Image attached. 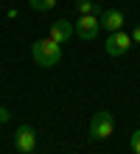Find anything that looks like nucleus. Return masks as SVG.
<instances>
[{
    "label": "nucleus",
    "mask_w": 140,
    "mask_h": 154,
    "mask_svg": "<svg viewBox=\"0 0 140 154\" xmlns=\"http://www.w3.org/2000/svg\"><path fill=\"white\" fill-rule=\"evenodd\" d=\"M31 56H34V62L39 67H53V65H59V59H62V45L53 42L51 37L48 39H36L31 45Z\"/></svg>",
    "instance_id": "f257e3e1"
},
{
    "label": "nucleus",
    "mask_w": 140,
    "mask_h": 154,
    "mask_svg": "<svg viewBox=\"0 0 140 154\" xmlns=\"http://www.w3.org/2000/svg\"><path fill=\"white\" fill-rule=\"evenodd\" d=\"M115 132V118H112V112H95L92 115V121H90V134L95 140H107L109 134Z\"/></svg>",
    "instance_id": "f03ea898"
},
{
    "label": "nucleus",
    "mask_w": 140,
    "mask_h": 154,
    "mask_svg": "<svg viewBox=\"0 0 140 154\" xmlns=\"http://www.w3.org/2000/svg\"><path fill=\"white\" fill-rule=\"evenodd\" d=\"M101 31V20L95 14H81L79 23H76V37L79 39H95Z\"/></svg>",
    "instance_id": "7ed1b4c3"
},
{
    "label": "nucleus",
    "mask_w": 140,
    "mask_h": 154,
    "mask_svg": "<svg viewBox=\"0 0 140 154\" xmlns=\"http://www.w3.org/2000/svg\"><path fill=\"white\" fill-rule=\"evenodd\" d=\"M104 48H107L109 56H123V53H129V48H132V34H123V31L109 34Z\"/></svg>",
    "instance_id": "20e7f679"
},
{
    "label": "nucleus",
    "mask_w": 140,
    "mask_h": 154,
    "mask_svg": "<svg viewBox=\"0 0 140 154\" xmlns=\"http://www.w3.org/2000/svg\"><path fill=\"white\" fill-rule=\"evenodd\" d=\"M73 34H76V23H70V20H56V23L51 25V39L59 42V45L70 42Z\"/></svg>",
    "instance_id": "39448f33"
},
{
    "label": "nucleus",
    "mask_w": 140,
    "mask_h": 154,
    "mask_svg": "<svg viewBox=\"0 0 140 154\" xmlns=\"http://www.w3.org/2000/svg\"><path fill=\"white\" fill-rule=\"evenodd\" d=\"M14 146L20 149L23 154H31L36 149V132L31 129V126H20L17 134H14Z\"/></svg>",
    "instance_id": "423d86ee"
},
{
    "label": "nucleus",
    "mask_w": 140,
    "mask_h": 154,
    "mask_svg": "<svg viewBox=\"0 0 140 154\" xmlns=\"http://www.w3.org/2000/svg\"><path fill=\"white\" fill-rule=\"evenodd\" d=\"M98 20H101V28H107L109 34H115V31L123 28V14H120L118 8H101Z\"/></svg>",
    "instance_id": "0eeeda50"
},
{
    "label": "nucleus",
    "mask_w": 140,
    "mask_h": 154,
    "mask_svg": "<svg viewBox=\"0 0 140 154\" xmlns=\"http://www.w3.org/2000/svg\"><path fill=\"white\" fill-rule=\"evenodd\" d=\"M79 14H101V8L95 6V0H79Z\"/></svg>",
    "instance_id": "6e6552de"
},
{
    "label": "nucleus",
    "mask_w": 140,
    "mask_h": 154,
    "mask_svg": "<svg viewBox=\"0 0 140 154\" xmlns=\"http://www.w3.org/2000/svg\"><path fill=\"white\" fill-rule=\"evenodd\" d=\"M28 6H31L34 11H51L56 6V0H28Z\"/></svg>",
    "instance_id": "1a4fd4ad"
},
{
    "label": "nucleus",
    "mask_w": 140,
    "mask_h": 154,
    "mask_svg": "<svg viewBox=\"0 0 140 154\" xmlns=\"http://www.w3.org/2000/svg\"><path fill=\"white\" fill-rule=\"evenodd\" d=\"M129 146H132V151H135V154H140V129H135V132H132V137H129Z\"/></svg>",
    "instance_id": "9d476101"
},
{
    "label": "nucleus",
    "mask_w": 140,
    "mask_h": 154,
    "mask_svg": "<svg viewBox=\"0 0 140 154\" xmlns=\"http://www.w3.org/2000/svg\"><path fill=\"white\" fill-rule=\"evenodd\" d=\"M8 121H11V112L6 106H0V123H8Z\"/></svg>",
    "instance_id": "9b49d317"
},
{
    "label": "nucleus",
    "mask_w": 140,
    "mask_h": 154,
    "mask_svg": "<svg viewBox=\"0 0 140 154\" xmlns=\"http://www.w3.org/2000/svg\"><path fill=\"white\" fill-rule=\"evenodd\" d=\"M132 42H137V45H140V25H137L135 31H132Z\"/></svg>",
    "instance_id": "f8f14e48"
}]
</instances>
